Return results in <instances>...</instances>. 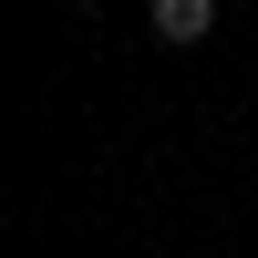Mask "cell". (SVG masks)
<instances>
[{"label": "cell", "mask_w": 258, "mask_h": 258, "mask_svg": "<svg viewBox=\"0 0 258 258\" xmlns=\"http://www.w3.org/2000/svg\"><path fill=\"white\" fill-rule=\"evenodd\" d=\"M207 31H217V0H155V41H176V52H197Z\"/></svg>", "instance_id": "1"}, {"label": "cell", "mask_w": 258, "mask_h": 258, "mask_svg": "<svg viewBox=\"0 0 258 258\" xmlns=\"http://www.w3.org/2000/svg\"><path fill=\"white\" fill-rule=\"evenodd\" d=\"M73 11H93V0H73Z\"/></svg>", "instance_id": "2"}]
</instances>
